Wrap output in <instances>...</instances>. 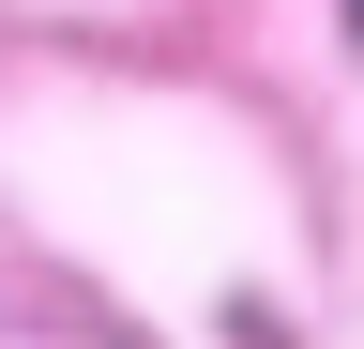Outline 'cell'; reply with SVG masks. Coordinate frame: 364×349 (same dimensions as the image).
I'll list each match as a JSON object with an SVG mask.
<instances>
[{"label": "cell", "mask_w": 364, "mask_h": 349, "mask_svg": "<svg viewBox=\"0 0 364 349\" xmlns=\"http://www.w3.org/2000/svg\"><path fill=\"white\" fill-rule=\"evenodd\" d=\"M349 31H364V0H349Z\"/></svg>", "instance_id": "6da1fadb"}]
</instances>
